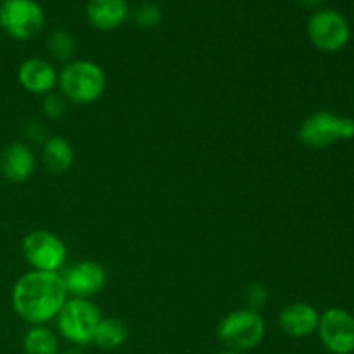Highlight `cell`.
<instances>
[{
	"label": "cell",
	"instance_id": "obj_1",
	"mask_svg": "<svg viewBox=\"0 0 354 354\" xmlns=\"http://www.w3.org/2000/svg\"><path fill=\"white\" fill-rule=\"evenodd\" d=\"M68 299L61 272L31 270L17 279L10 292L14 313L31 325H45L54 320Z\"/></svg>",
	"mask_w": 354,
	"mask_h": 354
},
{
	"label": "cell",
	"instance_id": "obj_2",
	"mask_svg": "<svg viewBox=\"0 0 354 354\" xmlns=\"http://www.w3.org/2000/svg\"><path fill=\"white\" fill-rule=\"evenodd\" d=\"M57 86L68 102L88 106L97 102L107 88V76L102 66L90 59H75L59 73Z\"/></svg>",
	"mask_w": 354,
	"mask_h": 354
},
{
	"label": "cell",
	"instance_id": "obj_3",
	"mask_svg": "<svg viewBox=\"0 0 354 354\" xmlns=\"http://www.w3.org/2000/svg\"><path fill=\"white\" fill-rule=\"evenodd\" d=\"M216 335L225 349L248 353L263 342L266 335V324L258 311L241 308L221 318L216 327Z\"/></svg>",
	"mask_w": 354,
	"mask_h": 354
},
{
	"label": "cell",
	"instance_id": "obj_4",
	"mask_svg": "<svg viewBox=\"0 0 354 354\" xmlns=\"http://www.w3.org/2000/svg\"><path fill=\"white\" fill-rule=\"evenodd\" d=\"M297 138L310 149H325L341 140L354 138V120L320 109L304 118L297 130Z\"/></svg>",
	"mask_w": 354,
	"mask_h": 354
},
{
	"label": "cell",
	"instance_id": "obj_5",
	"mask_svg": "<svg viewBox=\"0 0 354 354\" xmlns=\"http://www.w3.org/2000/svg\"><path fill=\"white\" fill-rule=\"evenodd\" d=\"M55 320H57V330L61 337L78 348H85L92 344L93 334L99 322L102 320V315L97 304L90 299L71 297L66 301Z\"/></svg>",
	"mask_w": 354,
	"mask_h": 354
},
{
	"label": "cell",
	"instance_id": "obj_6",
	"mask_svg": "<svg viewBox=\"0 0 354 354\" xmlns=\"http://www.w3.org/2000/svg\"><path fill=\"white\" fill-rule=\"evenodd\" d=\"M45 26V12L37 0H2L0 28L17 41L37 37Z\"/></svg>",
	"mask_w": 354,
	"mask_h": 354
},
{
	"label": "cell",
	"instance_id": "obj_7",
	"mask_svg": "<svg viewBox=\"0 0 354 354\" xmlns=\"http://www.w3.org/2000/svg\"><path fill=\"white\" fill-rule=\"evenodd\" d=\"M21 249L28 265L37 272H59L68 259L66 242L57 234L44 228L24 235Z\"/></svg>",
	"mask_w": 354,
	"mask_h": 354
},
{
	"label": "cell",
	"instance_id": "obj_8",
	"mask_svg": "<svg viewBox=\"0 0 354 354\" xmlns=\"http://www.w3.org/2000/svg\"><path fill=\"white\" fill-rule=\"evenodd\" d=\"M306 33L311 44L322 52H339L348 45L351 28L348 19L335 9H317L310 16Z\"/></svg>",
	"mask_w": 354,
	"mask_h": 354
},
{
	"label": "cell",
	"instance_id": "obj_9",
	"mask_svg": "<svg viewBox=\"0 0 354 354\" xmlns=\"http://www.w3.org/2000/svg\"><path fill=\"white\" fill-rule=\"evenodd\" d=\"M322 344L332 354L354 353V317L342 308H328L320 313L317 328Z\"/></svg>",
	"mask_w": 354,
	"mask_h": 354
},
{
	"label": "cell",
	"instance_id": "obj_10",
	"mask_svg": "<svg viewBox=\"0 0 354 354\" xmlns=\"http://www.w3.org/2000/svg\"><path fill=\"white\" fill-rule=\"evenodd\" d=\"M61 275L69 296L82 297V299H90V297L97 296L99 292H102L107 283L106 268L93 259H83V261L69 266Z\"/></svg>",
	"mask_w": 354,
	"mask_h": 354
},
{
	"label": "cell",
	"instance_id": "obj_11",
	"mask_svg": "<svg viewBox=\"0 0 354 354\" xmlns=\"http://www.w3.org/2000/svg\"><path fill=\"white\" fill-rule=\"evenodd\" d=\"M59 73L47 59L30 57L21 62L17 69V82L26 92L33 95H47L57 86Z\"/></svg>",
	"mask_w": 354,
	"mask_h": 354
},
{
	"label": "cell",
	"instance_id": "obj_12",
	"mask_svg": "<svg viewBox=\"0 0 354 354\" xmlns=\"http://www.w3.org/2000/svg\"><path fill=\"white\" fill-rule=\"evenodd\" d=\"M35 152L26 142H12L0 154V173L10 183H24L33 175Z\"/></svg>",
	"mask_w": 354,
	"mask_h": 354
},
{
	"label": "cell",
	"instance_id": "obj_13",
	"mask_svg": "<svg viewBox=\"0 0 354 354\" xmlns=\"http://www.w3.org/2000/svg\"><path fill=\"white\" fill-rule=\"evenodd\" d=\"M320 322V313L310 303H290L279 313V327L289 337L303 339L315 334Z\"/></svg>",
	"mask_w": 354,
	"mask_h": 354
},
{
	"label": "cell",
	"instance_id": "obj_14",
	"mask_svg": "<svg viewBox=\"0 0 354 354\" xmlns=\"http://www.w3.org/2000/svg\"><path fill=\"white\" fill-rule=\"evenodd\" d=\"M85 14L97 31H114L128 19L130 7L127 0H88Z\"/></svg>",
	"mask_w": 354,
	"mask_h": 354
},
{
	"label": "cell",
	"instance_id": "obj_15",
	"mask_svg": "<svg viewBox=\"0 0 354 354\" xmlns=\"http://www.w3.org/2000/svg\"><path fill=\"white\" fill-rule=\"evenodd\" d=\"M41 161H44L45 168L50 173L61 175L66 173L75 162V149L61 135H52L44 142V149H41Z\"/></svg>",
	"mask_w": 354,
	"mask_h": 354
},
{
	"label": "cell",
	"instance_id": "obj_16",
	"mask_svg": "<svg viewBox=\"0 0 354 354\" xmlns=\"http://www.w3.org/2000/svg\"><path fill=\"white\" fill-rule=\"evenodd\" d=\"M128 327L120 318H102L97 325V330L93 334V344L102 351H114L120 349L128 341Z\"/></svg>",
	"mask_w": 354,
	"mask_h": 354
},
{
	"label": "cell",
	"instance_id": "obj_17",
	"mask_svg": "<svg viewBox=\"0 0 354 354\" xmlns=\"http://www.w3.org/2000/svg\"><path fill=\"white\" fill-rule=\"evenodd\" d=\"M24 354H59V339L45 325H33L23 337Z\"/></svg>",
	"mask_w": 354,
	"mask_h": 354
},
{
	"label": "cell",
	"instance_id": "obj_18",
	"mask_svg": "<svg viewBox=\"0 0 354 354\" xmlns=\"http://www.w3.org/2000/svg\"><path fill=\"white\" fill-rule=\"evenodd\" d=\"M47 50L55 61L71 62L76 52V41L69 31L66 30H54L47 37Z\"/></svg>",
	"mask_w": 354,
	"mask_h": 354
},
{
	"label": "cell",
	"instance_id": "obj_19",
	"mask_svg": "<svg viewBox=\"0 0 354 354\" xmlns=\"http://www.w3.org/2000/svg\"><path fill=\"white\" fill-rule=\"evenodd\" d=\"M162 12L156 3L144 2L135 9L133 21L138 28H154L161 23Z\"/></svg>",
	"mask_w": 354,
	"mask_h": 354
},
{
	"label": "cell",
	"instance_id": "obj_20",
	"mask_svg": "<svg viewBox=\"0 0 354 354\" xmlns=\"http://www.w3.org/2000/svg\"><path fill=\"white\" fill-rule=\"evenodd\" d=\"M41 107H44V113L48 120H59L68 111V100L62 97L61 92H50L47 95H44Z\"/></svg>",
	"mask_w": 354,
	"mask_h": 354
},
{
	"label": "cell",
	"instance_id": "obj_21",
	"mask_svg": "<svg viewBox=\"0 0 354 354\" xmlns=\"http://www.w3.org/2000/svg\"><path fill=\"white\" fill-rule=\"evenodd\" d=\"M268 297H270V292L268 289H266V286H263V283H252V286H249L248 290H245L248 308L252 311H258V313L259 310H263V308L266 306Z\"/></svg>",
	"mask_w": 354,
	"mask_h": 354
},
{
	"label": "cell",
	"instance_id": "obj_22",
	"mask_svg": "<svg viewBox=\"0 0 354 354\" xmlns=\"http://www.w3.org/2000/svg\"><path fill=\"white\" fill-rule=\"evenodd\" d=\"M24 133L28 135V138L33 142H38V144L44 145V142L47 140V130H45L44 124L37 123V121H30V123L26 124V128H24Z\"/></svg>",
	"mask_w": 354,
	"mask_h": 354
},
{
	"label": "cell",
	"instance_id": "obj_23",
	"mask_svg": "<svg viewBox=\"0 0 354 354\" xmlns=\"http://www.w3.org/2000/svg\"><path fill=\"white\" fill-rule=\"evenodd\" d=\"M303 7H308V9H317L322 3V0H297Z\"/></svg>",
	"mask_w": 354,
	"mask_h": 354
},
{
	"label": "cell",
	"instance_id": "obj_24",
	"mask_svg": "<svg viewBox=\"0 0 354 354\" xmlns=\"http://www.w3.org/2000/svg\"><path fill=\"white\" fill-rule=\"evenodd\" d=\"M61 354H83V353L80 351V349L73 348V349H66V351H64V353H61Z\"/></svg>",
	"mask_w": 354,
	"mask_h": 354
},
{
	"label": "cell",
	"instance_id": "obj_25",
	"mask_svg": "<svg viewBox=\"0 0 354 354\" xmlns=\"http://www.w3.org/2000/svg\"><path fill=\"white\" fill-rule=\"evenodd\" d=\"M218 354H248V353H241V351H230V349H225V351L218 353Z\"/></svg>",
	"mask_w": 354,
	"mask_h": 354
},
{
	"label": "cell",
	"instance_id": "obj_26",
	"mask_svg": "<svg viewBox=\"0 0 354 354\" xmlns=\"http://www.w3.org/2000/svg\"><path fill=\"white\" fill-rule=\"evenodd\" d=\"M0 2H2V0H0Z\"/></svg>",
	"mask_w": 354,
	"mask_h": 354
}]
</instances>
